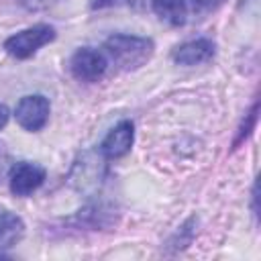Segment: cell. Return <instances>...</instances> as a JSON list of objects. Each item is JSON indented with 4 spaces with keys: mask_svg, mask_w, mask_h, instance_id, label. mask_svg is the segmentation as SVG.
Listing matches in <instances>:
<instances>
[{
    "mask_svg": "<svg viewBox=\"0 0 261 261\" xmlns=\"http://www.w3.org/2000/svg\"><path fill=\"white\" fill-rule=\"evenodd\" d=\"M257 112H259V102H253L251 110L245 114V118H243V122H241V126L237 130V137L232 141V149H237L241 143H245L251 137V133H253V128L257 124Z\"/></svg>",
    "mask_w": 261,
    "mask_h": 261,
    "instance_id": "cell-10",
    "label": "cell"
},
{
    "mask_svg": "<svg viewBox=\"0 0 261 261\" xmlns=\"http://www.w3.org/2000/svg\"><path fill=\"white\" fill-rule=\"evenodd\" d=\"M222 4H224V0H192V8H194V12H198V14L212 12V10H216L218 6H222Z\"/></svg>",
    "mask_w": 261,
    "mask_h": 261,
    "instance_id": "cell-11",
    "label": "cell"
},
{
    "mask_svg": "<svg viewBox=\"0 0 261 261\" xmlns=\"http://www.w3.org/2000/svg\"><path fill=\"white\" fill-rule=\"evenodd\" d=\"M49 114H51V104L49 100L43 96V94H29V96H22L14 108V116H16V122L24 128V130H31V133H37L41 130L47 120H49Z\"/></svg>",
    "mask_w": 261,
    "mask_h": 261,
    "instance_id": "cell-4",
    "label": "cell"
},
{
    "mask_svg": "<svg viewBox=\"0 0 261 261\" xmlns=\"http://www.w3.org/2000/svg\"><path fill=\"white\" fill-rule=\"evenodd\" d=\"M29 10H41V8H47L53 0H20Z\"/></svg>",
    "mask_w": 261,
    "mask_h": 261,
    "instance_id": "cell-13",
    "label": "cell"
},
{
    "mask_svg": "<svg viewBox=\"0 0 261 261\" xmlns=\"http://www.w3.org/2000/svg\"><path fill=\"white\" fill-rule=\"evenodd\" d=\"M106 67H108L106 55L94 47H80L69 59L71 75L86 84L98 82L106 73Z\"/></svg>",
    "mask_w": 261,
    "mask_h": 261,
    "instance_id": "cell-3",
    "label": "cell"
},
{
    "mask_svg": "<svg viewBox=\"0 0 261 261\" xmlns=\"http://www.w3.org/2000/svg\"><path fill=\"white\" fill-rule=\"evenodd\" d=\"M128 0H92L90 2V8L92 10H104V8H112V6H120V4H126Z\"/></svg>",
    "mask_w": 261,
    "mask_h": 261,
    "instance_id": "cell-12",
    "label": "cell"
},
{
    "mask_svg": "<svg viewBox=\"0 0 261 261\" xmlns=\"http://www.w3.org/2000/svg\"><path fill=\"white\" fill-rule=\"evenodd\" d=\"M8 114H10L8 108H6L4 104H0V130L6 126V122H8Z\"/></svg>",
    "mask_w": 261,
    "mask_h": 261,
    "instance_id": "cell-14",
    "label": "cell"
},
{
    "mask_svg": "<svg viewBox=\"0 0 261 261\" xmlns=\"http://www.w3.org/2000/svg\"><path fill=\"white\" fill-rule=\"evenodd\" d=\"M24 234V222L14 212H0V251L14 247Z\"/></svg>",
    "mask_w": 261,
    "mask_h": 261,
    "instance_id": "cell-9",
    "label": "cell"
},
{
    "mask_svg": "<svg viewBox=\"0 0 261 261\" xmlns=\"http://www.w3.org/2000/svg\"><path fill=\"white\" fill-rule=\"evenodd\" d=\"M133 141H135V124L130 120H120L102 139L100 153L106 159H120V157H124L130 151Z\"/></svg>",
    "mask_w": 261,
    "mask_h": 261,
    "instance_id": "cell-6",
    "label": "cell"
},
{
    "mask_svg": "<svg viewBox=\"0 0 261 261\" xmlns=\"http://www.w3.org/2000/svg\"><path fill=\"white\" fill-rule=\"evenodd\" d=\"M45 169L39 163L33 161H18L12 165L10 173H8V188L14 196H31L35 190L41 188V184L45 181Z\"/></svg>",
    "mask_w": 261,
    "mask_h": 261,
    "instance_id": "cell-5",
    "label": "cell"
},
{
    "mask_svg": "<svg viewBox=\"0 0 261 261\" xmlns=\"http://www.w3.org/2000/svg\"><path fill=\"white\" fill-rule=\"evenodd\" d=\"M104 49H106L108 57L120 69L130 71V69H139L141 65H145L153 57L155 43L149 37L116 33V35H110L104 41Z\"/></svg>",
    "mask_w": 261,
    "mask_h": 261,
    "instance_id": "cell-1",
    "label": "cell"
},
{
    "mask_svg": "<svg viewBox=\"0 0 261 261\" xmlns=\"http://www.w3.org/2000/svg\"><path fill=\"white\" fill-rule=\"evenodd\" d=\"M155 14L169 27H181L188 16L186 0H151Z\"/></svg>",
    "mask_w": 261,
    "mask_h": 261,
    "instance_id": "cell-8",
    "label": "cell"
},
{
    "mask_svg": "<svg viewBox=\"0 0 261 261\" xmlns=\"http://www.w3.org/2000/svg\"><path fill=\"white\" fill-rule=\"evenodd\" d=\"M214 53H216V45L210 39H194L177 45L171 53V59L177 65H198L210 61Z\"/></svg>",
    "mask_w": 261,
    "mask_h": 261,
    "instance_id": "cell-7",
    "label": "cell"
},
{
    "mask_svg": "<svg viewBox=\"0 0 261 261\" xmlns=\"http://www.w3.org/2000/svg\"><path fill=\"white\" fill-rule=\"evenodd\" d=\"M55 39V29L51 24H33L29 29H22L14 35H10L4 41V51L12 55L14 59H29L33 57L41 47L49 45Z\"/></svg>",
    "mask_w": 261,
    "mask_h": 261,
    "instance_id": "cell-2",
    "label": "cell"
}]
</instances>
